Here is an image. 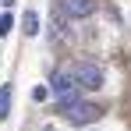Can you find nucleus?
Listing matches in <instances>:
<instances>
[{"instance_id": "obj_2", "label": "nucleus", "mask_w": 131, "mask_h": 131, "mask_svg": "<svg viewBox=\"0 0 131 131\" xmlns=\"http://www.w3.org/2000/svg\"><path fill=\"white\" fill-rule=\"evenodd\" d=\"M71 74H74V82H78V89H103V67L92 64V60H82V64L71 67Z\"/></svg>"}, {"instance_id": "obj_4", "label": "nucleus", "mask_w": 131, "mask_h": 131, "mask_svg": "<svg viewBox=\"0 0 131 131\" xmlns=\"http://www.w3.org/2000/svg\"><path fill=\"white\" fill-rule=\"evenodd\" d=\"M60 7H64L71 18H89L96 11V0H60Z\"/></svg>"}, {"instance_id": "obj_1", "label": "nucleus", "mask_w": 131, "mask_h": 131, "mask_svg": "<svg viewBox=\"0 0 131 131\" xmlns=\"http://www.w3.org/2000/svg\"><path fill=\"white\" fill-rule=\"evenodd\" d=\"M99 113L103 110L96 106V103H82V99H74V103H60V117H64L67 124H92V121H99Z\"/></svg>"}, {"instance_id": "obj_8", "label": "nucleus", "mask_w": 131, "mask_h": 131, "mask_svg": "<svg viewBox=\"0 0 131 131\" xmlns=\"http://www.w3.org/2000/svg\"><path fill=\"white\" fill-rule=\"evenodd\" d=\"M46 96H50V89H46V85H36V89H32V99H36V103H43Z\"/></svg>"}, {"instance_id": "obj_7", "label": "nucleus", "mask_w": 131, "mask_h": 131, "mask_svg": "<svg viewBox=\"0 0 131 131\" xmlns=\"http://www.w3.org/2000/svg\"><path fill=\"white\" fill-rule=\"evenodd\" d=\"M11 28H14V18H11V11H7V14H0V39H4Z\"/></svg>"}, {"instance_id": "obj_5", "label": "nucleus", "mask_w": 131, "mask_h": 131, "mask_svg": "<svg viewBox=\"0 0 131 131\" xmlns=\"http://www.w3.org/2000/svg\"><path fill=\"white\" fill-rule=\"evenodd\" d=\"M39 28H43L39 11H25V14H21V32H25V36H39Z\"/></svg>"}, {"instance_id": "obj_3", "label": "nucleus", "mask_w": 131, "mask_h": 131, "mask_svg": "<svg viewBox=\"0 0 131 131\" xmlns=\"http://www.w3.org/2000/svg\"><path fill=\"white\" fill-rule=\"evenodd\" d=\"M50 92H53L60 103H74V99H78V82H74V74H71V71H57Z\"/></svg>"}, {"instance_id": "obj_6", "label": "nucleus", "mask_w": 131, "mask_h": 131, "mask_svg": "<svg viewBox=\"0 0 131 131\" xmlns=\"http://www.w3.org/2000/svg\"><path fill=\"white\" fill-rule=\"evenodd\" d=\"M11 99H14V89H11V85H0V121H7V113H11Z\"/></svg>"}]
</instances>
